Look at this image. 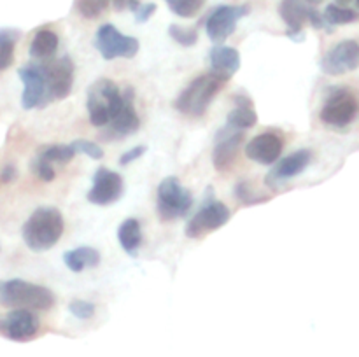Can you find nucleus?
I'll list each match as a JSON object with an SVG mask.
<instances>
[{"instance_id":"39","label":"nucleus","mask_w":359,"mask_h":357,"mask_svg":"<svg viewBox=\"0 0 359 357\" xmlns=\"http://www.w3.org/2000/svg\"><path fill=\"white\" fill-rule=\"evenodd\" d=\"M339 2H342V4H346V2H349V0H339Z\"/></svg>"},{"instance_id":"12","label":"nucleus","mask_w":359,"mask_h":357,"mask_svg":"<svg viewBox=\"0 0 359 357\" xmlns=\"http://www.w3.org/2000/svg\"><path fill=\"white\" fill-rule=\"evenodd\" d=\"M359 66V44L356 41L339 42L335 48L330 49L321 62L323 72L328 76H342L353 72Z\"/></svg>"},{"instance_id":"7","label":"nucleus","mask_w":359,"mask_h":357,"mask_svg":"<svg viewBox=\"0 0 359 357\" xmlns=\"http://www.w3.org/2000/svg\"><path fill=\"white\" fill-rule=\"evenodd\" d=\"M359 104L349 90H335L323 105L319 118L325 125L344 128L356 119Z\"/></svg>"},{"instance_id":"9","label":"nucleus","mask_w":359,"mask_h":357,"mask_svg":"<svg viewBox=\"0 0 359 357\" xmlns=\"http://www.w3.org/2000/svg\"><path fill=\"white\" fill-rule=\"evenodd\" d=\"M251 13L249 6H219L207 18V34L212 42H224L235 31L238 21Z\"/></svg>"},{"instance_id":"4","label":"nucleus","mask_w":359,"mask_h":357,"mask_svg":"<svg viewBox=\"0 0 359 357\" xmlns=\"http://www.w3.org/2000/svg\"><path fill=\"white\" fill-rule=\"evenodd\" d=\"M125 93H121L118 84L109 79H98L88 90V114L93 126H107L121 108Z\"/></svg>"},{"instance_id":"8","label":"nucleus","mask_w":359,"mask_h":357,"mask_svg":"<svg viewBox=\"0 0 359 357\" xmlns=\"http://www.w3.org/2000/svg\"><path fill=\"white\" fill-rule=\"evenodd\" d=\"M21 83H23V94L21 105L30 111L35 107H44L49 102L48 80H46L44 66L42 65H25L18 70Z\"/></svg>"},{"instance_id":"1","label":"nucleus","mask_w":359,"mask_h":357,"mask_svg":"<svg viewBox=\"0 0 359 357\" xmlns=\"http://www.w3.org/2000/svg\"><path fill=\"white\" fill-rule=\"evenodd\" d=\"M63 230H65V223L58 209L39 206L23 224L21 234L30 251L46 252L58 244Z\"/></svg>"},{"instance_id":"27","label":"nucleus","mask_w":359,"mask_h":357,"mask_svg":"<svg viewBox=\"0 0 359 357\" xmlns=\"http://www.w3.org/2000/svg\"><path fill=\"white\" fill-rule=\"evenodd\" d=\"M325 20L328 24H349L359 20V13L349 7L337 6V4H330L325 10Z\"/></svg>"},{"instance_id":"29","label":"nucleus","mask_w":359,"mask_h":357,"mask_svg":"<svg viewBox=\"0 0 359 357\" xmlns=\"http://www.w3.org/2000/svg\"><path fill=\"white\" fill-rule=\"evenodd\" d=\"M165 2L175 16L193 18L200 13L205 0H165Z\"/></svg>"},{"instance_id":"20","label":"nucleus","mask_w":359,"mask_h":357,"mask_svg":"<svg viewBox=\"0 0 359 357\" xmlns=\"http://www.w3.org/2000/svg\"><path fill=\"white\" fill-rule=\"evenodd\" d=\"M242 139H244V135L241 132H237V130L231 133H228V128L224 130V136H219L212 154L214 167H216L217 172L228 170L233 164L235 158H237L238 146L242 144Z\"/></svg>"},{"instance_id":"37","label":"nucleus","mask_w":359,"mask_h":357,"mask_svg":"<svg viewBox=\"0 0 359 357\" xmlns=\"http://www.w3.org/2000/svg\"><path fill=\"white\" fill-rule=\"evenodd\" d=\"M16 177H18V168L14 167L13 163L4 164V168L0 170V182H2V184H9V182H13Z\"/></svg>"},{"instance_id":"17","label":"nucleus","mask_w":359,"mask_h":357,"mask_svg":"<svg viewBox=\"0 0 359 357\" xmlns=\"http://www.w3.org/2000/svg\"><path fill=\"white\" fill-rule=\"evenodd\" d=\"M312 4L307 0H283L279 14L287 24V37L291 41H304V24L309 21V10Z\"/></svg>"},{"instance_id":"41","label":"nucleus","mask_w":359,"mask_h":357,"mask_svg":"<svg viewBox=\"0 0 359 357\" xmlns=\"http://www.w3.org/2000/svg\"><path fill=\"white\" fill-rule=\"evenodd\" d=\"M0 322H2V318H0Z\"/></svg>"},{"instance_id":"16","label":"nucleus","mask_w":359,"mask_h":357,"mask_svg":"<svg viewBox=\"0 0 359 357\" xmlns=\"http://www.w3.org/2000/svg\"><path fill=\"white\" fill-rule=\"evenodd\" d=\"M283 147V139L277 133H262L245 146V156L259 164H273L279 160Z\"/></svg>"},{"instance_id":"32","label":"nucleus","mask_w":359,"mask_h":357,"mask_svg":"<svg viewBox=\"0 0 359 357\" xmlns=\"http://www.w3.org/2000/svg\"><path fill=\"white\" fill-rule=\"evenodd\" d=\"M69 310L74 317L81 318V321H88L95 315V304L91 301L84 300H74L72 303L69 304Z\"/></svg>"},{"instance_id":"34","label":"nucleus","mask_w":359,"mask_h":357,"mask_svg":"<svg viewBox=\"0 0 359 357\" xmlns=\"http://www.w3.org/2000/svg\"><path fill=\"white\" fill-rule=\"evenodd\" d=\"M72 146L74 149H76V153L86 154L91 160H102V158H104V150H102L97 144L91 142V140H76V142H72Z\"/></svg>"},{"instance_id":"14","label":"nucleus","mask_w":359,"mask_h":357,"mask_svg":"<svg viewBox=\"0 0 359 357\" xmlns=\"http://www.w3.org/2000/svg\"><path fill=\"white\" fill-rule=\"evenodd\" d=\"M0 331L13 342H27L39 331V318L28 308H16L9 312L0 322Z\"/></svg>"},{"instance_id":"18","label":"nucleus","mask_w":359,"mask_h":357,"mask_svg":"<svg viewBox=\"0 0 359 357\" xmlns=\"http://www.w3.org/2000/svg\"><path fill=\"white\" fill-rule=\"evenodd\" d=\"M311 160L312 153L309 149H300L297 153L290 154L287 158L280 160L279 164L273 167V170L266 177V184L272 186V188H277L280 182H286L290 178L297 177V175H300L311 164Z\"/></svg>"},{"instance_id":"36","label":"nucleus","mask_w":359,"mask_h":357,"mask_svg":"<svg viewBox=\"0 0 359 357\" xmlns=\"http://www.w3.org/2000/svg\"><path fill=\"white\" fill-rule=\"evenodd\" d=\"M146 150H147L146 146H137V147H133V149L126 150V153L119 158V164H121V167H126V164L133 163V161L139 160L140 156H144V154H146Z\"/></svg>"},{"instance_id":"23","label":"nucleus","mask_w":359,"mask_h":357,"mask_svg":"<svg viewBox=\"0 0 359 357\" xmlns=\"http://www.w3.org/2000/svg\"><path fill=\"white\" fill-rule=\"evenodd\" d=\"M63 261H65L67 268L74 273H79L86 268H95L100 262V254L97 248L91 247H79L69 251L63 254Z\"/></svg>"},{"instance_id":"6","label":"nucleus","mask_w":359,"mask_h":357,"mask_svg":"<svg viewBox=\"0 0 359 357\" xmlns=\"http://www.w3.org/2000/svg\"><path fill=\"white\" fill-rule=\"evenodd\" d=\"M95 48L104 59L133 58L139 52V41L130 35H123L114 24H102L95 35Z\"/></svg>"},{"instance_id":"28","label":"nucleus","mask_w":359,"mask_h":357,"mask_svg":"<svg viewBox=\"0 0 359 357\" xmlns=\"http://www.w3.org/2000/svg\"><path fill=\"white\" fill-rule=\"evenodd\" d=\"M109 6H111V0H74L77 14L86 20H97L107 10Z\"/></svg>"},{"instance_id":"21","label":"nucleus","mask_w":359,"mask_h":357,"mask_svg":"<svg viewBox=\"0 0 359 357\" xmlns=\"http://www.w3.org/2000/svg\"><path fill=\"white\" fill-rule=\"evenodd\" d=\"M235 108L228 114V126L231 130H248L258 122V114L255 111V104L245 94H237L233 98Z\"/></svg>"},{"instance_id":"2","label":"nucleus","mask_w":359,"mask_h":357,"mask_svg":"<svg viewBox=\"0 0 359 357\" xmlns=\"http://www.w3.org/2000/svg\"><path fill=\"white\" fill-rule=\"evenodd\" d=\"M228 80L217 74L209 72L193 79L175 100V108L189 118H202Z\"/></svg>"},{"instance_id":"19","label":"nucleus","mask_w":359,"mask_h":357,"mask_svg":"<svg viewBox=\"0 0 359 357\" xmlns=\"http://www.w3.org/2000/svg\"><path fill=\"white\" fill-rule=\"evenodd\" d=\"M210 72L217 74L223 79H230L241 69V55L235 48L230 46H216L210 49Z\"/></svg>"},{"instance_id":"26","label":"nucleus","mask_w":359,"mask_h":357,"mask_svg":"<svg viewBox=\"0 0 359 357\" xmlns=\"http://www.w3.org/2000/svg\"><path fill=\"white\" fill-rule=\"evenodd\" d=\"M37 156L49 161V163H69V161L76 156V149H74L72 144H70V146L56 144V146H46L42 147V149H39Z\"/></svg>"},{"instance_id":"10","label":"nucleus","mask_w":359,"mask_h":357,"mask_svg":"<svg viewBox=\"0 0 359 357\" xmlns=\"http://www.w3.org/2000/svg\"><path fill=\"white\" fill-rule=\"evenodd\" d=\"M230 209L221 202H209L186 224V237L202 238L209 231L219 230L230 220Z\"/></svg>"},{"instance_id":"25","label":"nucleus","mask_w":359,"mask_h":357,"mask_svg":"<svg viewBox=\"0 0 359 357\" xmlns=\"http://www.w3.org/2000/svg\"><path fill=\"white\" fill-rule=\"evenodd\" d=\"M20 35L16 28H0V70L9 69L14 62V48Z\"/></svg>"},{"instance_id":"15","label":"nucleus","mask_w":359,"mask_h":357,"mask_svg":"<svg viewBox=\"0 0 359 357\" xmlns=\"http://www.w3.org/2000/svg\"><path fill=\"white\" fill-rule=\"evenodd\" d=\"M139 126L140 119L137 115L135 107H133V90L128 88L125 91V102H123L116 118L107 125V132L104 133V139H123V136L135 133Z\"/></svg>"},{"instance_id":"22","label":"nucleus","mask_w":359,"mask_h":357,"mask_svg":"<svg viewBox=\"0 0 359 357\" xmlns=\"http://www.w3.org/2000/svg\"><path fill=\"white\" fill-rule=\"evenodd\" d=\"M118 240L123 251L128 255H135L139 252L140 244H142V227L140 223L133 217L125 219L118 230Z\"/></svg>"},{"instance_id":"13","label":"nucleus","mask_w":359,"mask_h":357,"mask_svg":"<svg viewBox=\"0 0 359 357\" xmlns=\"http://www.w3.org/2000/svg\"><path fill=\"white\" fill-rule=\"evenodd\" d=\"M123 195V178L118 172L98 168L93 175V186L88 191V202L104 206L118 202Z\"/></svg>"},{"instance_id":"35","label":"nucleus","mask_w":359,"mask_h":357,"mask_svg":"<svg viewBox=\"0 0 359 357\" xmlns=\"http://www.w3.org/2000/svg\"><path fill=\"white\" fill-rule=\"evenodd\" d=\"M154 13H156V4H140V6L133 10L137 23H146Z\"/></svg>"},{"instance_id":"24","label":"nucleus","mask_w":359,"mask_h":357,"mask_svg":"<svg viewBox=\"0 0 359 357\" xmlns=\"http://www.w3.org/2000/svg\"><path fill=\"white\" fill-rule=\"evenodd\" d=\"M58 49V35L49 28H42L34 35V41L30 44V56L37 59L51 58Z\"/></svg>"},{"instance_id":"31","label":"nucleus","mask_w":359,"mask_h":357,"mask_svg":"<svg viewBox=\"0 0 359 357\" xmlns=\"http://www.w3.org/2000/svg\"><path fill=\"white\" fill-rule=\"evenodd\" d=\"M235 196H237L242 203H245V205H255V203H262L266 200L265 196L256 195L248 182H241V184L235 186Z\"/></svg>"},{"instance_id":"40","label":"nucleus","mask_w":359,"mask_h":357,"mask_svg":"<svg viewBox=\"0 0 359 357\" xmlns=\"http://www.w3.org/2000/svg\"><path fill=\"white\" fill-rule=\"evenodd\" d=\"M356 2H358V6H359V0H356Z\"/></svg>"},{"instance_id":"38","label":"nucleus","mask_w":359,"mask_h":357,"mask_svg":"<svg viewBox=\"0 0 359 357\" xmlns=\"http://www.w3.org/2000/svg\"><path fill=\"white\" fill-rule=\"evenodd\" d=\"M140 4H142L140 0H112V6H114L116 10H135Z\"/></svg>"},{"instance_id":"30","label":"nucleus","mask_w":359,"mask_h":357,"mask_svg":"<svg viewBox=\"0 0 359 357\" xmlns=\"http://www.w3.org/2000/svg\"><path fill=\"white\" fill-rule=\"evenodd\" d=\"M168 35L174 38L177 44L184 46V48H191L198 41V31L195 28H184L181 24H170L168 27Z\"/></svg>"},{"instance_id":"3","label":"nucleus","mask_w":359,"mask_h":357,"mask_svg":"<svg viewBox=\"0 0 359 357\" xmlns=\"http://www.w3.org/2000/svg\"><path fill=\"white\" fill-rule=\"evenodd\" d=\"M0 304L28 310H49L55 304V294L48 287L27 280H0Z\"/></svg>"},{"instance_id":"5","label":"nucleus","mask_w":359,"mask_h":357,"mask_svg":"<svg viewBox=\"0 0 359 357\" xmlns=\"http://www.w3.org/2000/svg\"><path fill=\"white\" fill-rule=\"evenodd\" d=\"M193 205V196L175 177H167L158 186L156 209L161 220L184 217Z\"/></svg>"},{"instance_id":"33","label":"nucleus","mask_w":359,"mask_h":357,"mask_svg":"<svg viewBox=\"0 0 359 357\" xmlns=\"http://www.w3.org/2000/svg\"><path fill=\"white\" fill-rule=\"evenodd\" d=\"M32 170H34L35 175L44 182H51L56 175L55 168H53V163L42 160L41 156H37L34 161H32Z\"/></svg>"},{"instance_id":"11","label":"nucleus","mask_w":359,"mask_h":357,"mask_svg":"<svg viewBox=\"0 0 359 357\" xmlns=\"http://www.w3.org/2000/svg\"><path fill=\"white\" fill-rule=\"evenodd\" d=\"M46 80H48V97L51 100H63L70 94L74 86V63L69 56L44 63Z\"/></svg>"}]
</instances>
